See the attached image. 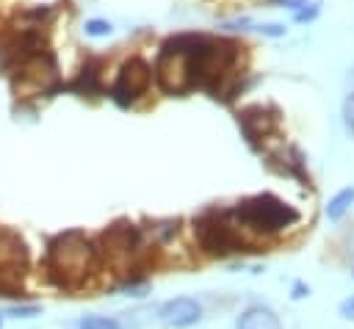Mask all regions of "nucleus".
I'll list each match as a JSON object with an SVG mask.
<instances>
[{
	"instance_id": "nucleus-13",
	"label": "nucleus",
	"mask_w": 354,
	"mask_h": 329,
	"mask_svg": "<svg viewBox=\"0 0 354 329\" xmlns=\"http://www.w3.org/2000/svg\"><path fill=\"white\" fill-rule=\"evenodd\" d=\"M86 30H88L91 36H105V33H111V22H102V19H91V22L86 25Z\"/></svg>"
},
{
	"instance_id": "nucleus-5",
	"label": "nucleus",
	"mask_w": 354,
	"mask_h": 329,
	"mask_svg": "<svg viewBox=\"0 0 354 329\" xmlns=\"http://www.w3.org/2000/svg\"><path fill=\"white\" fill-rule=\"evenodd\" d=\"M28 268V254L22 241L14 235H0V290H14Z\"/></svg>"
},
{
	"instance_id": "nucleus-16",
	"label": "nucleus",
	"mask_w": 354,
	"mask_h": 329,
	"mask_svg": "<svg viewBox=\"0 0 354 329\" xmlns=\"http://www.w3.org/2000/svg\"><path fill=\"white\" fill-rule=\"evenodd\" d=\"M340 312H343L346 318H354V296H351V299H346V301L340 304Z\"/></svg>"
},
{
	"instance_id": "nucleus-19",
	"label": "nucleus",
	"mask_w": 354,
	"mask_h": 329,
	"mask_svg": "<svg viewBox=\"0 0 354 329\" xmlns=\"http://www.w3.org/2000/svg\"><path fill=\"white\" fill-rule=\"evenodd\" d=\"M0 326H3V321H0Z\"/></svg>"
},
{
	"instance_id": "nucleus-10",
	"label": "nucleus",
	"mask_w": 354,
	"mask_h": 329,
	"mask_svg": "<svg viewBox=\"0 0 354 329\" xmlns=\"http://www.w3.org/2000/svg\"><path fill=\"white\" fill-rule=\"evenodd\" d=\"M80 329H119V323L108 315H86L80 318Z\"/></svg>"
},
{
	"instance_id": "nucleus-7",
	"label": "nucleus",
	"mask_w": 354,
	"mask_h": 329,
	"mask_svg": "<svg viewBox=\"0 0 354 329\" xmlns=\"http://www.w3.org/2000/svg\"><path fill=\"white\" fill-rule=\"evenodd\" d=\"M238 122H241V127H243V133H246V138H249L252 144H257V138L268 135V130L274 127V116H266V111H263L260 105L246 108V111L238 116Z\"/></svg>"
},
{
	"instance_id": "nucleus-1",
	"label": "nucleus",
	"mask_w": 354,
	"mask_h": 329,
	"mask_svg": "<svg viewBox=\"0 0 354 329\" xmlns=\"http://www.w3.org/2000/svg\"><path fill=\"white\" fill-rule=\"evenodd\" d=\"M97 268V249L80 232H64L53 238L47 249V274L61 288L83 285Z\"/></svg>"
},
{
	"instance_id": "nucleus-6",
	"label": "nucleus",
	"mask_w": 354,
	"mask_h": 329,
	"mask_svg": "<svg viewBox=\"0 0 354 329\" xmlns=\"http://www.w3.org/2000/svg\"><path fill=\"white\" fill-rule=\"evenodd\" d=\"M199 315H202V307L196 304V299H188V296H177L160 307V321L174 329H185V326L196 323Z\"/></svg>"
},
{
	"instance_id": "nucleus-12",
	"label": "nucleus",
	"mask_w": 354,
	"mask_h": 329,
	"mask_svg": "<svg viewBox=\"0 0 354 329\" xmlns=\"http://www.w3.org/2000/svg\"><path fill=\"white\" fill-rule=\"evenodd\" d=\"M14 318H30V315H39V307L36 304H17L8 310Z\"/></svg>"
},
{
	"instance_id": "nucleus-2",
	"label": "nucleus",
	"mask_w": 354,
	"mask_h": 329,
	"mask_svg": "<svg viewBox=\"0 0 354 329\" xmlns=\"http://www.w3.org/2000/svg\"><path fill=\"white\" fill-rule=\"evenodd\" d=\"M235 216L249 229H257V232H279V229L299 221V210L285 205L274 194H260V196H252V199L241 202L235 207Z\"/></svg>"
},
{
	"instance_id": "nucleus-4",
	"label": "nucleus",
	"mask_w": 354,
	"mask_h": 329,
	"mask_svg": "<svg viewBox=\"0 0 354 329\" xmlns=\"http://www.w3.org/2000/svg\"><path fill=\"white\" fill-rule=\"evenodd\" d=\"M149 80H152L149 64L141 61V58H130V61L122 64V69H119V75H116V80H113L111 97H113L119 105H130L138 94L147 91Z\"/></svg>"
},
{
	"instance_id": "nucleus-3",
	"label": "nucleus",
	"mask_w": 354,
	"mask_h": 329,
	"mask_svg": "<svg viewBox=\"0 0 354 329\" xmlns=\"http://www.w3.org/2000/svg\"><path fill=\"white\" fill-rule=\"evenodd\" d=\"M194 235L199 241V246L213 254V257H227L243 249L241 235L232 229V224H227V218L221 213H205L194 221Z\"/></svg>"
},
{
	"instance_id": "nucleus-14",
	"label": "nucleus",
	"mask_w": 354,
	"mask_h": 329,
	"mask_svg": "<svg viewBox=\"0 0 354 329\" xmlns=\"http://www.w3.org/2000/svg\"><path fill=\"white\" fill-rule=\"evenodd\" d=\"M315 14H318V3H313V6H310V8H304V11H299V14H296V22H304V19H313Z\"/></svg>"
},
{
	"instance_id": "nucleus-11",
	"label": "nucleus",
	"mask_w": 354,
	"mask_h": 329,
	"mask_svg": "<svg viewBox=\"0 0 354 329\" xmlns=\"http://www.w3.org/2000/svg\"><path fill=\"white\" fill-rule=\"evenodd\" d=\"M343 122H346V127L354 133V91L346 94V100H343Z\"/></svg>"
},
{
	"instance_id": "nucleus-15",
	"label": "nucleus",
	"mask_w": 354,
	"mask_h": 329,
	"mask_svg": "<svg viewBox=\"0 0 354 329\" xmlns=\"http://www.w3.org/2000/svg\"><path fill=\"white\" fill-rule=\"evenodd\" d=\"M260 33H268V36H282L285 33V28L282 25H263V28H257Z\"/></svg>"
},
{
	"instance_id": "nucleus-9",
	"label": "nucleus",
	"mask_w": 354,
	"mask_h": 329,
	"mask_svg": "<svg viewBox=\"0 0 354 329\" xmlns=\"http://www.w3.org/2000/svg\"><path fill=\"white\" fill-rule=\"evenodd\" d=\"M351 202H354V188H343L340 194H335V196L329 199V205H326V216H329L332 221H337V218L351 207Z\"/></svg>"
},
{
	"instance_id": "nucleus-8",
	"label": "nucleus",
	"mask_w": 354,
	"mask_h": 329,
	"mask_svg": "<svg viewBox=\"0 0 354 329\" xmlns=\"http://www.w3.org/2000/svg\"><path fill=\"white\" fill-rule=\"evenodd\" d=\"M238 329H282V326L268 307H252L238 318Z\"/></svg>"
},
{
	"instance_id": "nucleus-17",
	"label": "nucleus",
	"mask_w": 354,
	"mask_h": 329,
	"mask_svg": "<svg viewBox=\"0 0 354 329\" xmlns=\"http://www.w3.org/2000/svg\"><path fill=\"white\" fill-rule=\"evenodd\" d=\"M304 293H307V290H304V285H296V288H293V296H296V299H301Z\"/></svg>"
},
{
	"instance_id": "nucleus-18",
	"label": "nucleus",
	"mask_w": 354,
	"mask_h": 329,
	"mask_svg": "<svg viewBox=\"0 0 354 329\" xmlns=\"http://www.w3.org/2000/svg\"><path fill=\"white\" fill-rule=\"evenodd\" d=\"M279 3H288V6H293V8H296V6H307L304 0H279Z\"/></svg>"
}]
</instances>
